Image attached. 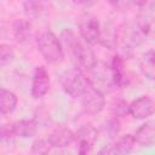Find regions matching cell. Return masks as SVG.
Returning a JSON list of instances; mask_svg holds the SVG:
<instances>
[{
  "instance_id": "cell-1",
  "label": "cell",
  "mask_w": 155,
  "mask_h": 155,
  "mask_svg": "<svg viewBox=\"0 0 155 155\" xmlns=\"http://www.w3.org/2000/svg\"><path fill=\"white\" fill-rule=\"evenodd\" d=\"M36 44L41 56L48 63H57L63 59L64 51L62 41L57 38V35L53 31L48 29L41 31L36 39Z\"/></svg>"
},
{
  "instance_id": "cell-2",
  "label": "cell",
  "mask_w": 155,
  "mask_h": 155,
  "mask_svg": "<svg viewBox=\"0 0 155 155\" xmlns=\"http://www.w3.org/2000/svg\"><path fill=\"white\" fill-rule=\"evenodd\" d=\"M61 82L64 92L74 98L81 97L90 85L88 78H86L84 71L78 67L67 70L63 74Z\"/></svg>"
},
{
  "instance_id": "cell-3",
  "label": "cell",
  "mask_w": 155,
  "mask_h": 155,
  "mask_svg": "<svg viewBox=\"0 0 155 155\" xmlns=\"http://www.w3.org/2000/svg\"><path fill=\"white\" fill-rule=\"evenodd\" d=\"M79 31L86 44L94 45L99 42L102 28L98 18L91 13H84L79 19Z\"/></svg>"
},
{
  "instance_id": "cell-4",
  "label": "cell",
  "mask_w": 155,
  "mask_h": 155,
  "mask_svg": "<svg viewBox=\"0 0 155 155\" xmlns=\"http://www.w3.org/2000/svg\"><path fill=\"white\" fill-rule=\"evenodd\" d=\"M81 105H82L84 111L87 114L94 115V114L101 113L105 105V98H104L103 92L96 88L90 82L86 91L81 96Z\"/></svg>"
},
{
  "instance_id": "cell-5",
  "label": "cell",
  "mask_w": 155,
  "mask_h": 155,
  "mask_svg": "<svg viewBox=\"0 0 155 155\" xmlns=\"http://www.w3.org/2000/svg\"><path fill=\"white\" fill-rule=\"evenodd\" d=\"M50 75L48 71L45 67L40 65L36 67L34 70V75H33V81H31V97L35 99H39L41 97H44L48 90H50Z\"/></svg>"
},
{
  "instance_id": "cell-6",
  "label": "cell",
  "mask_w": 155,
  "mask_h": 155,
  "mask_svg": "<svg viewBox=\"0 0 155 155\" xmlns=\"http://www.w3.org/2000/svg\"><path fill=\"white\" fill-rule=\"evenodd\" d=\"M155 111V102L148 97L142 96L130 103V115L137 120L145 119Z\"/></svg>"
},
{
  "instance_id": "cell-7",
  "label": "cell",
  "mask_w": 155,
  "mask_h": 155,
  "mask_svg": "<svg viewBox=\"0 0 155 155\" xmlns=\"http://www.w3.org/2000/svg\"><path fill=\"white\" fill-rule=\"evenodd\" d=\"M110 73H111V79L113 84L120 88L126 87L130 82V79L127 78L125 65H124V58L120 54H115L111 58L110 62Z\"/></svg>"
},
{
  "instance_id": "cell-8",
  "label": "cell",
  "mask_w": 155,
  "mask_h": 155,
  "mask_svg": "<svg viewBox=\"0 0 155 155\" xmlns=\"http://www.w3.org/2000/svg\"><path fill=\"white\" fill-rule=\"evenodd\" d=\"M47 138L53 148H65L74 142L76 136L68 127H58L53 130Z\"/></svg>"
},
{
  "instance_id": "cell-9",
  "label": "cell",
  "mask_w": 155,
  "mask_h": 155,
  "mask_svg": "<svg viewBox=\"0 0 155 155\" xmlns=\"http://www.w3.org/2000/svg\"><path fill=\"white\" fill-rule=\"evenodd\" d=\"M12 31L15 39L21 44L29 42L33 38V25L28 19L24 18H18L13 22Z\"/></svg>"
},
{
  "instance_id": "cell-10",
  "label": "cell",
  "mask_w": 155,
  "mask_h": 155,
  "mask_svg": "<svg viewBox=\"0 0 155 155\" xmlns=\"http://www.w3.org/2000/svg\"><path fill=\"white\" fill-rule=\"evenodd\" d=\"M75 136H76L78 143H79V148H85V149L90 150L97 140L98 131L92 125L87 124V125H84L82 127H80Z\"/></svg>"
},
{
  "instance_id": "cell-11",
  "label": "cell",
  "mask_w": 155,
  "mask_h": 155,
  "mask_svg": "<svg viewBox=\"0 0 155 155\" xmlns=\"http://www.w3.org/2000/svg\"><path fill=\"white\" fill-rule=\"evenodd\" d=\"M134 138L136 142L143 147H149L155 144V121H150L142 125L137 130Z\"/></svg>"
},
{
  "instance_id": "cell-12",
  "label": "cell",
  "mask_w": 155,
  "mask_h": 155,
  "mask_svg": "<svg viewBox=\"0 0 155 155\" xmlns=\"http://www.w3.org/2000/svg\"><path fill=\"white\" fill-rule=\"evenodd\" d=\"M13 128L16 137L21 138H30L34 137L36 131H38V125L35 120L33 119H23L19 121L13 122Z\"/></svg>"
},
{
  "instance_id": "cell-13",
  "label": "cell",
  "mask_w": 155,
  "mask_h": 155,
  "mask_svg": "<svg viewBox=\"0 0 155 155\" xmlns=\"http://www.w3.org/2000/svg\"><path fill=\"white\" fill-rule=\"evenodd\" d=\"M17 96L6 90V88H1L0 90V109H1V114L2 115H7L11 114L16 107H17Z\"/></svg>"
},
{
  "instance_id": "cell-14",
  "label": "cell",
  "mask_w": 155,
  "mask_h": 155,
  "mask_svg": "<svg viewBox=\"0 0 155 155\" xmlns=\"http://www.w3.org/2000/svg\"><path fill=\"white\" fill-rule=\"evenodd\" d=\"M140 70L149 80H155V51H147L140 59Z\"/></svg>"
},
{
  "instance_id": "cell-15",
  "label": "cell",
  "mask_w": 155,
  "mask_h": 155,
  "mask_svg": "<svg viewBox=\"0 0 155 155\" xmlns=\"http://www.w3.org/2000/svg\"><path fill=\"white\" fill-rule=\"evenodd\" d=\"M136 138L132 134H125L122 137H120L114 144H113V148H114V151H115V155H128L134 144H136Z\"/></svg>"
},
{
  "instance_id": "cell-16",
  "label": "cell",
  "mask_w": 155,
  "mask_h": 155,
  "mask_svg": "<svg viewBox=\"0 0 155 155\" xmlns=\"http://www.w3.org/2000/svg\"><path fill=\"white\" fill-rule=\"evenodd\" d=\"M99 42L108 47V48H114L117 45V31L114 27L107 25V28L101 31V38H99Z\"/></svg>"
},
{
  "instance_id": "cell-17",
  "label": "cell",
  "mask_w": 155,
  "mask_h": 155,
  "mask_svg": "<svg viewBox=\"0 0 155 155\" xmlns=\"http://www.w3.org/2000/svg\"><path fill=\"white\" fill-rule=\"evenodd\" d=\"M23 7L29 17H40L46 12V4L42 1H25Z\"/></svg>"
},
{
  "instance_id": "cell-18",
  "label": "cell",
  "mask_w": 155,
  "mask_h": 155,
  "mask_svg": "<svg viewBox=\"0 0 155 155\" xmlns=\"http://www.w3.org/2000/svg\"><path fill=\"white\" fill-rule=\"evenodd\" d=\"M51 148L53 147L50 143L48 138H38L31 144V153L34 155H48Z\"/></svg>"
},
{
  "instance_id": "cell-19",
  "label": "cell",
  "mask_w": 155,
  "mask_h": 155,
  "mask_svg": "<svg viewBox=\"0 0 155 155\" xmlns=\"http://www.w3.org/2000/svg\"><path fill=\"white\" fill-rule=\"evenodd\" d=\"M15 57L13 47L8 44H1L0 45V67H5Z\"/></svg>"
},
{
  "instance_id": "cell-20",
  "label": "cell",
  "mask_w": 155,
  "mask_h": 155,
  "mask_svg": "<svg viewBox=\"0 0 155 155\" xmlns=\"http://www.w3.org/2000/svg\"><path fill=\"white\" fill-rule=\"evenodd\" d=\"M102 130H103V132H104L108 137L113 138V137L117 136V133H119V131H120V122H119V120H117L116 117L110 119V120H108V121L103 125Z\"/></svg>"
},
{
  "instance_id": "cell-21",
  "label": "cell",
  "mask_w": 155,
  "mask_h": 155,
  "mask_svg": "<svg viewBox=\"0 0 155 155\" xmlns=\"http://www.w3.org/2000/svg\"><path fill=\"white\" fill-rule=\"evenodd\" d=\"M16 138L15 128H13V122L12 124H4L1 126V140L4 143L6 142H12Z\"/></svg>"
},
{
  "instance_id": "cell-22",
  "label": "cell",
  "mask_w": 155,
  "mask_h": 155,
  "mask_svg": "<svg viewBox=\"0 0 155 155\" xmlns=\"http://www.w3.org/2000/svg\"><path fill=\"white\" fill-rule=\"evenodd\" d=\"M113 109H114L115 116H125V115L130 114V104L124 99L116 101Z\"/></svg>"
},
{
  "instance_id": "cell-23",
  "label": "cell",
  "mask_w": 155,
  "mask_h": 155,
  "mask_svg": "<svg viewBox=\"0 0 155 155\" xmlns=\"http://www.w3.org/2000/svg\"><path fill=\"white\" fill-rule=\"evenodd\" d=\"M98 155H115V151H114L113 144L104 147V148H103V149L99 151V154H98Z\"/></svg>"
},
{
  "instance_id": "cell-24",
  "label": "cell",
  "mask_w": 155,
  "mask_h": 155,
  "mask_svg": "<svg viewBox=\"0 0 155 155\" xmlns=\"http://www.w3.org/2000/svg\"><path fill=\"white\" fill-rule=\"evenodd\" d=\"M88 151L90 150H87L85 148H79V155H88Z\"/></svg>"
}]
</instances>
